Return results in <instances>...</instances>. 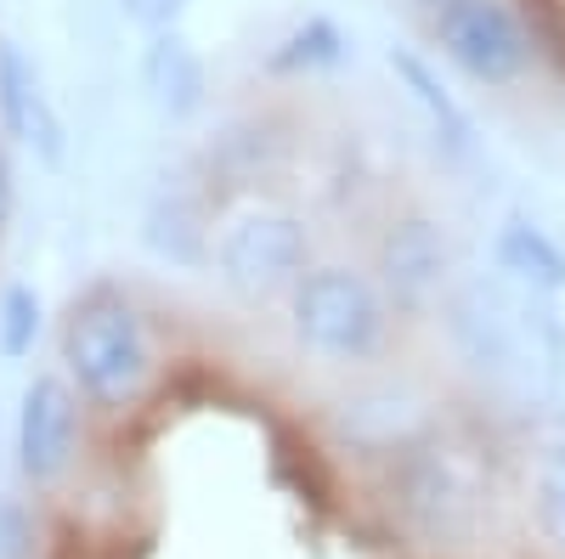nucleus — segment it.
<instances>
[{
	"mask_svg": "<svg viewBox=\"0 0 565 559\" xmlns=\"http://www.w3.org/2000/svg\"><path fill=\"white\" fill-rule=\"evenodd\" d=\"M289 340L322 367H373L396 345L402 316L380 277L356 260H311V271L282 300Z\"/></svg>",
	"mask_w": 565,
	"mask_h": 559,
	"instance_id": "2",
	"label": "nucleus"
},
{
	"mask_svg": "<svg viewBox=\"0 0 565 559\" xmlns=\"http://www.w3.org/2000/svg\"><path fill=\"white\" fill-rule=\"evenodd\" d=\"M391 74H396V85H402V97L424 114V125H430V136H436V148L447 153V159H458V164H469L481 153V136H476V119H469V108L447 90V79L436 74V63L430 57H418L413 45H391Z\"/></svg>",
	"mask_w": 565,
	"mask_h": 559,
	"instance_id": "10",
	"label": "nucleus"
},
{
	"mask_svg": "<svg viewBox=\"0 0 565 559\" xmlns=\"http://www.w3.org/2000/svg\"><path fill=\"white\" fill-rule=\"evenodd\" d=\"M45 334V300L34 283H0V362H29Z\"/></svg>",
	"mask_w": 565,
	"mask_h": 559,
	"instance_id": "14",
	"label": "nucleus"
},
{
	"mask_svg": "<svg viewBox=\"0 0 565 559\" xmlns=\"http://www.w3.org/2000/svg\"><path fill=\"white\" fill-rule=\"evenodd\" d=\"M0 136L12 148L34 153V164L45 170H57L68 159V125L52 103V90H45V74L7 34H0Z\"/></svg>",
	"mask_w": 565,
	"mask_h": 559,
	"instance_id": "8",
	"label": "nucleus"
},
{
	"mask_svg": "<svg viewBox=\"0 0 565 559\" xmlns=\"http://www.w3.org/2000/svg\"><path fill=\"white\" fill-rule=\"evenodd\" d=\"M532 508H537V526H543L548 548L565 559V441L543 447V458H537V475H532Z\"/></svg>",
	"mask_w": 565,
	"mask_h": 559,
	"instance_id": "15",
	"label": "nucleus"
},
{
	"mask_svg": "<svg viewBox=\"0 0 565 559\" xmlns=\"http://www.w3.org/2000/svg\"><path fill=\"white\" fill-rule=\"evenodd\" d=\"M407 475H402V503L407 520L430 542H463L481 515V481L469 475V463L447 441H407Z\"/></svg>",
	"mask_w": 565,
	"mask_h": 559,
	"instance_id": "7",
	"label": "nucleus"
},
{
	"mask_svg": "<svg viewBox=\"0 0 565 559\" xmlns=\"http://www.w3.org/2000/svg\"><path fill=\"white\" fill-rule=\"evenodd\" d=\"M12 209H18V181H12V153H7V136H0V244L12 232Z\"/></svg>",
	"mask_w": 565,
	"mask_h": 559,
	"instance_id": "17",
	"label": "nucleus"
},
{
	"mask_svg": "<svg viewBox=\"0 0 565 559\" xmlns=\"http://www.w3.org/2000/svg\"><path fill=\"white\" fill-rule=\"evenodd\" d=\"M141 244L170 266H210V244H215V221L210 209L186 193V186H159L148 215H141Z\"/></svg>",
	"mask_w": 565,
	"mask_h": 559,
	"instance_id": "12",
	"label": "nucleus"
},
{
	"mask_svg": "<svg viewBox=\"0 0 565 559\" xmlns=\"http://www.w3.org/2000/svg\"><path fill=\"white\" fill-rule=\"evenodd\" d=\"M418 7H424V12H436V7H447V0H418Z\"/></svg>",
	"mask_w": 565,
	"mask_h": 559,
	"instance_id": "18",
	"label": "nucleus"
},
{
	"mask_svg": "<svg viewBox=\"0 0 565 559\" xmlns=\"http://www.w3.org/2000/svg\"><path fill=\"white\" fill-rule=\"evenodd\" d=\"M311 260H317V238H311V221L295 204L244 198L215 221L210 271H215V283L249 311L282 305L289 289L311 271Z\"/></svg>",
	"mask_w": 565,
	"mask_h": 559,
	"instance_id": "3",
	"label": "nucleus"
},
{
	"mask_svg": "<svg viewBox=\"0 0 565 559\" xmlns=\"http://www.w3.org/2000/svg\"><path fill=\"white\" fill-rule=\"evenodd\" d=\"M57 367L79 401L103 418H125L159 379V340L148 305L125 283H90L63 305L57 322Z\"/></svg>",
	"mask_w": 565,
	"mask_h": 559,
	"instance_id": "1",
	"label": "nucleus"
},
{
	"mask_svg": "<svg viewBox=\"0 0 565 559\" xmlns=\"http://www.w3.org/2000/svg\"><path fill=\"white\" fill-rule=\"evenodd\" d=\"M367 271L380 277L385 300L396 305L402 322H424L441 316L452 289H458V244L452 226L424 209V204H402L385 215V226L373 232L367 249Z\"/></svg>",
	"mask_w": 565,
	"mask_h": 559,
	"instance_id": "4",
	"label": "nucleus"
},
{
	"mask_svg": "<svg viewBox=\"0 0 565 559\" xmlns=\"http://www.w3.org/2000/svg\"><path fill=\"white\" fill-rule=\"evenodd\" d=\"M430 34L441 57L481 90H514L543 63L537 29L514 0H447L430 12Z\"/></svg>",
	"mask_w": 565,
	"mask_h": 559,
	"instance_id": "5",
	"label": "nucleus"
},
{
	"mask_svg": "<svg viewBox=\"0 0 565 559\" xmlns=\"http://www.w3.org/2000/svg\"><path fill=\"white\" fill-rule=\"evenodd\" d=\"M345 63H351V34L328 18V12L300 18V23L266 52V74H277V79H317V74H334V68H345Z\"/></svg>",
	"mask_w": 565,
	"mask_h": 559,
	"instance_id": "13",
	"label": "nucleus"
},
{
	"mask_svg": "<svg viewBox=\"0 0 565 559\" xmlns=\"http://www.w3.org/2000/svg\"><path fill=\"white\" fill-rule=\"evenodd\" d=\"M141 90H148L153 114L170 125H186L193 114H204L210 68H204V52L186 40V29L141 34Z\"/></svg>",
	"mask_w": 565,
	"mask_h": 559,
	"instance_id": "9",
	"label": "nucleus"
},
{
	"mask_svg": "<svg viewBox=\"0 0 565 559\" xmlns=\"http://www.w3.org/2000/svg\"><path fill=\"white\" fill-rule=\"evenodd\" d=\"M119 12L136 34H159V29H181L193 0H119Z\"/></svg>",
	"mask_w": 565,
	"mask_h": 559,
	"instance_id": "16",
	"label": "nucleus"
},
{
	"mask_svg": "<svg viewBox=\"0 0 565 559\" xmlns=\"http://www.w3.org/2000/svg\"><path fill=\"white\" fill-rule=\"evenodd\" d=\"M492 260L498 277L526 294H565V249L548 226H537L532 215H503V226L492 232Z\"/></svg>",
	"mask_w": 565,
	"mask_h": 559,
	"instance_id": "11",
	"label": "nucleus"
},
{
	"mask_svg": "<svg viewBox=\"0 0 565 559\" xmlns=\"http://www.w3.org/2000/svg\"><path fill=\"white\" fill-rule=\"evenodd\" d=\"M85 412L90 407L63 379V367H45V373H34V379L23 385L12 447H18V475L29 486H57L74 470L79 441H85Z\"/></svg>",
	"mask_w": 565,
	"mask_h": 559,
	"instance_id": "6",
	"label": "nucleus"
}]
</instances>
